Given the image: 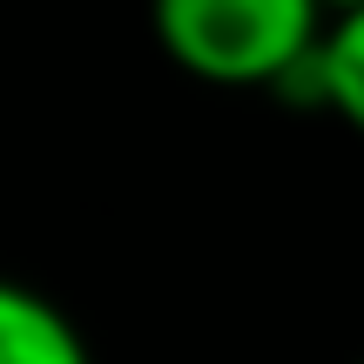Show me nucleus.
Listing matches in <instances>:
<instances>
[{
  "mask_svg": "<svg viewBox=\"0 0 364 364\" xmlns=\"http://www.w3.org/2000/svg\"><path fill=\"white\" fill-rule=\"evenodd\" d=\"M304 81H311V95L364 142V0L324 14V34H317V48H311Z\"/></svg>",
  "mask_w": 364,
  "mask_h": 364,
  "instance_id": "obj_3",
  "label": "nucleus"
},
{
  "mask_svg": "<svg viewBox=\"0 0 364 364\" xmlns=\"http://www.w3.org/2000/svg\"><path fill=\"white\" fill-rule=\"evenodd\" d=\"M149 34L203 88H290L324 34V0H149Z\"/></svg>",
  "mask_w": 364,
  "mask_h": 364,
  "instance_id": "obj_1",
  "label": "nucleus"
},
{
  "mask_svg": "<svg viewBox=\"0 0 364 364\" xmlns=\"http://www.w3.org/2000/svg\"><path fill=\"white\" fill-rule=\"evenodd\" d=\"M338 7H358V0H324V14H338Z\"/></svg>",
  "mask_w": 364,
  "mask_h": 364,
  "instance_id": "obj_4",
  "label": "nucleus"
},
{
  "mask_svg": "<svg viewBox=\"0 0 364 364\" xmlns=\"http://www.w3.org/2000/svg\"><path fill=\"white\" fill-rule=\"evenodd\" d=\"M358 364H364V358H358Z\"/></svg>",
  "mask_w": 364,
  "mask_h": 364,
  "instance_id": "obj_5",
  "label": "nucleus"
},
{
  "mask_svg": "<svg viewBox=\"0 0 364 364\" xmlns=\"http://www.w3.org/2000/svg\"><path fill=\"white\" fill-rule=\"evenodd\" d=\"M0 364H95V351L48 290L0 277Z\"/></svg>",
  "mask_w": 364,
  "mask_h": 364,
  "instance_id": "obj_2",
  "label": "nucleus"
}]
</instances>
